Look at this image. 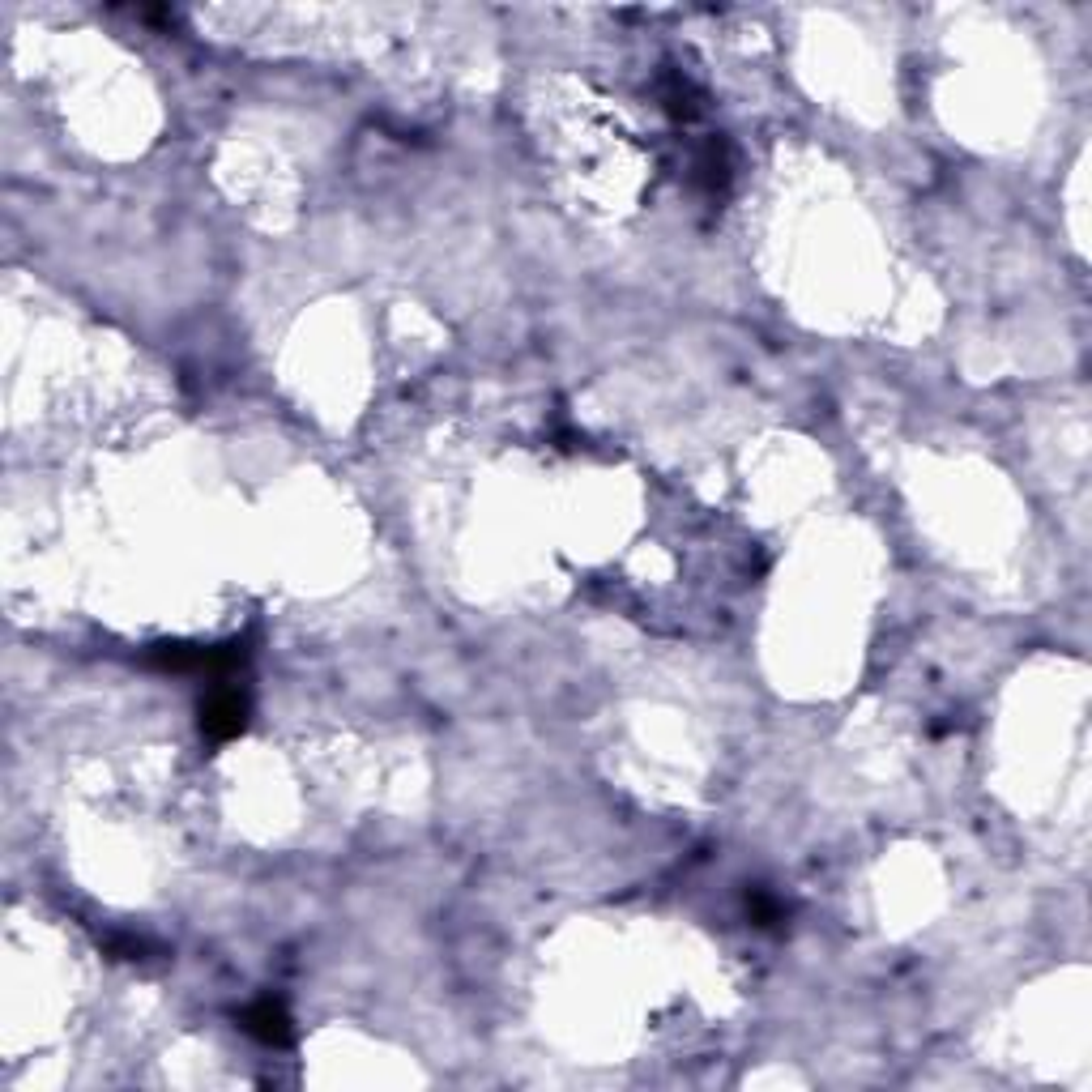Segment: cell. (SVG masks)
Listing matches in <instances>:
<instances>
[{"instance_id":"1","label":"cell","mask_w":1092,"mask_h":1092,"mask_svg":"<svg viewBox=\"0 0 1092 1092\" xmlns=\"http://www.w3.org/2000/svg\"><path fill=\"white\" fill-rule=\"evenodd\" d=\"M244 1029L248 1033H256L260 1041H269V1046H282V1041H287V1015H282L274 1003H260V1007H252L248 1015H244Z\"/></svg>"},{"instance_id":"2","label":"cell","mask_w":1092,"mask_h":1092,"mask_svg":"<svg viewBox=\"0 0 1092 1092\" xmlns=\"http://www.w3.org/2000/svg\"><path fill=\"white\" fill-rule=\"evenodd\" d=\"M244 726V704L240 696H218L209 708H205V730L209 734H218V739H227V734H235Z\"/></svg>"}]
</instances>
